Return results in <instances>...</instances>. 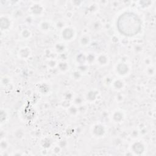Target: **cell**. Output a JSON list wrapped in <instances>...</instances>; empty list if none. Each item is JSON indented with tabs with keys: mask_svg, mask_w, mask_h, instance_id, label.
<instances>
[{
	"mask_svg": "<svg viewBox=\"0 0 156 156\" xmlns=\"http://www.w3.org/2000/svg\"><path fill=\"white\" fill-rule=\"evenodd\" d=\"M118 28L124 35H133L140 29V22L137 16L131 13L123 14L118 20Z\"/></svg>",
	"mask_w": 156,
	"mask_h": 156,
	"instance_id": "cell-1",
	"label": "cell"
}]
</instances>
